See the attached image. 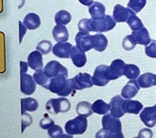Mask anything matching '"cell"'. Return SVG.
<instances>
[{
  "mask_svg": "<svg viewBox=\"0 0 156 138\" xmlns=\"http://www.w3.org/2000/svg\"><path fill=\"white\" fill-rule=\"evenodd\" d=\"M116 23L113 17L111 18L109 15H106L102 19H83L78 22V29L84 32L103 33L113 29L116 27Z\"/></svg>",
  "mask_w": 156,
  "mask_h": 138,
  "instance_id": "1",
  "label": "cell"
},
{
  "mask_svg": "<svg viewBox=\"0 0 156 138\" xmlns=\"http://www.w3.org/2000/svg\"><path fill=\"white\" fill-rule=\"evenodd\" d=\"M46 89L51 92L52 93L58 94L60 97H66L69 95L73 96L76 92L72 87L69 79H67V77H62V76L51 78Z\"/></svg>",
  "mask_w": 156,
  "mask_h": 138,
  "instance_id": "2",
  "label": "cell"
},
{
  "mask_svg": "<svg viewBox=\"0 0 156 138\" xmlns=\"http://www.w3.org/2000/svg\"><path fill=\"white\" fill-rule=\"evenodd\" d=\"M65 132L71 135L83 134L87 129V117L78 115L74 119L69 120L64 126Z\"/></svg>",
  "mask_w": 156,
  "mask_h": 138,
  "instance_id": "3",
  "label": "cell"
},
{
  "mask_svg": "<svg viewBox=\"0 0 156 138\" xmlns=\"http://www.w3.org/2000/svg\"><path fill=\"white\" fill-rule=\"evenodd\" d=\"M48 113L51 114H58L60 113H67L71 109V103L65 97L52 98L46 103L45 106Z\"/></svg>",
  "mask_w": 156,
  "mask_h": 138,
  "instance_id": "4",
  "label": "cell"
},
{
  "mask_svg": "<svg viewBox=\"0 0 156 138\" xmlns=\"http://www.w3.org/2000/svg\"><path fill=\"white\" fill-rule=\"evenodd\" d=\"M102 125H103V129L114 133L117 136V138L124 137L121 131L122 125H121V122L119 121V118H116L111 114L107 113L102 118Z\"/></svg>",
  "mask_w": 156,
  "mask_h": 138,
  "instance_id": "5",
  "label": "cell"
},
{
  "mask_svg": "<svg viewBox=\"0 0 156 138\" xmlns=\"http://www.w3.org/2000/svg\"><path fill=\"white\" fill-rule=\"evenodd\" d=\"M92 80H93L94 85H97L99 87L108 85V83L111 81L109 66L108 65L98 66L92 76Z\"/></svg>",
  "mask_w": 156,
  "mask_h": 138,
  "instance_id": "6",
  "label": "cell"
},
{
  "mask_svg": "<svg viewBox=\"0 0 156 138\" xmlns=\"http://www.w3.org/2000/svg\"><path fill=\"white\" fill-rule=\"evenodd\" d=\"M43 72L50 79L60 77V76L68 77L67 69L57 60L49 61L43 68Z\"/></svg>",
  "mask_w": 156,
  "mask_h": 138,
  "instance_id": "7",
  "label": "cell"
},
{
  "mask_svg": "<svg viewBox=\"0 0 156 138\" xmlns=\"http://www.w3.org/2000/svg\"><path fill=\"white\" fill-rule=\"evenodd\" d=\"M69 82L75 91H82L84 89L91 88L94 85L92 76L86 72L78 73L72 79H69Z\"/></svg>",
  "mask_w": 156,
  "mask_h": 138,
  "instance_id": "8",
  "label": "cell"
},
{
  "mask_svg": "<svg viewBox=\"0 0 156 138\" xmlns=\"http://www.w3.org/2000/svg\"><path fill=\"white\" fill-rule=\"evenodd\" d=\"M36 82L33 76L28 73H20V91L25 95H31L36 91Z\"/></svg>",
  "mask_w": 156,
  "mask_h": 138,
  "instance_id": "9",
  "label": "cell"
},
{
  "mask_svg": "<svg viewBox=\"0 0 156 138\" xmlns=\"http://www.w3.org/2000/svg\"><path fill=\"white\" fill-rule=\"evenodd\" d=\"M75 43L76 47L84 52L89 51L93 49L91 44V35L89 34V32H78L75 35Z\"/></svg>",
  "mask_w": 156,
  "mask_h": 138,
  "instance_id": "10",
  "label": "cell"
},
{
  "mask_svg": "<svg viewBox=\"0 0 156 138\" xmlns=\"http://www.w3.org/2000/svg\"><path fill=\"white\" fill-rule=\"evenodd\" d=\"M141 122L148 127L151 128L156 124V105L145 107L140 113Z\"/></svg>",
  "mask_w": 156,
  "mask_h": 138,
  "instance_id": "11",
  "label": "cell"
},
{
  "mask_svg": "<svg viewBox=\"0 0 156 138\" xmlns=\"http://www.w3.org/2000/svg\"><path fill=\"white\" fill-rule=\"evenodd\" d=\"M135 12L129 8H125L119 4L116 5L113 10V19L117 23L127 22L130 15L134 14Z\"/></svg>",
  "mask_w": 156,
  "mask_h": 138,
  "instance_id": "12",
  "label": "cell"
},
{
  "mask_svg": "<svg viewBox=\"0 0 156 138\" xmlns=\"http://www.w3.org/2000/svg\"><path fill=\"white\" fill-rule=\"evenodd\" d=\"M73 45L67 41L63 42H57L52 47V53L54 56L61 58V59H70V53Z\"/></svg>",
  "mask_w": 156,
  "mask_h": 138,
  "instance_id": "13",
  "label": "cell"
},
{
  "mask_svg": "<svg viewBox=\"0 0 156 138\" xmlns=\"http://www.w3.org/2000/svg\"><path fill=\"white\" fill-rule=\"evenodd\" d=\"M42 53L39 50H34L30 52L28 56L27 62L29 64V67L32 69L33 71L41 70L43 68V58Z\"/></svg>",
  "mask_w": 156,
  "mask_h": 138,
  "instance_id": "14",
  "label": "cell"
},
{
  "mask_svg": "<svg viewBox=\"0 0 156 138\" xmlns=\"http://www.w3.org/2000/svg\"><path fill=\"white\" fill-rule=\"evenodd\" d=\"M123 102L124 100L121 95H116L111 99L109 104H110V114L112 116L116 118H120L125 114L122 108Z\"/></svg>",
  "mask_w": 156,
  "mask_h": 138,
  "instance_id": "15",
  "label": "cell"
},
{
  "mask_svg": "<svg viewBox=\"0 0 156 138\" xmlns=\"http://www.w3.org/2000/svg\"><path fill=\"white\" fill-rule=\"evenodd\" d=\"M70 59H72L73 65L77 68H82L86 65L87 63V55L85 54L84 51L80 50L76 46L72 48L71 53H70Z\"/></svg>",
  "mask_w": 156,
  "mask_h": 138,
  "instance_id": "16",
  "label": "cell"
},
{
  "mask_svg": "<svg viewBox=\"0 0 156 138\" xmlns=\"http://www.w3.org/2000/svg\"><path fill=\"white\" fill-rule=\"evenodd\" d=\"M140 85L138 82L135 80H130L127 82V84L123 87L121 91V96L124 99H132L137 95V93L140 91Z\"/></svg>",
  "mask_w": 156,
  "mask_h": 138,
  "instance_id": "17",
  "label": "cell"
},
{
  "mask_svg": "<svg viewBox=\"0 0 156 138\" xmlns=\"http://www.w3.org/2000/svg\"><path fill=\"white\" fill-rule=\"evenodd\" d=\"M124 67H125V62L120 59H117L111 62V65L109 66L111 81L117 80L121 76H123Z\"/></svg>",
  "mask_w": 156,
  "mask_h": 138,
  "instance_id": "18",
  "label": "cell"
},
{
  "mask_svg": "<svg viewBox=\"0 0 156 138\" xmlns=\"http://www.w3.org/2000/svg\"><path fill=\"white\" fill-rule=\"evenodd\" d=\"M91 44L94 49H96L97 51L102 52L107 49L108 41L107 37L104 34L98 33V34L91 35Z\"/></svg>",
  "mask_w": 156,
  "mask_h": 138,
  "instance_id": "19",
  "label": "cell"
},
{
  "mask_svg": "<svg viewBox=\"0 0 156 138\" xmlns=\"http://www.w3.org/2000/svg\"><path fill=\"white\" fill-rule=\"evenodd\" d=\"M122 108L125 113H132V114H139L143 108V105L139 101H134L130 99H126L123 102Z\"/></svg>",
  "mask_w": 156,
  "mask_h": 138,
  "instance_id": "20",
  "label": "cell"
},
{
  "mask_svg": "<svg viewBox=\"0 0 156 138\" xmlns=\"http://www.w3.org/2000/svg\"><path fill=\"white\" fill-rule=\"evenodd\" d=\"M23 24L26 26V28L30 30H34L37 29L40 26H41V18L39 15H37L36 13L30 12L28 13L23 19Z\"/></svg>",
  "mask_w": 156,
  "mask_h": 138,
  "instance_id": "21",
  "label": "cell"
},
{
  "mask_svg": "<svg viewBox=\"0 0 156 138\" xmlns=\"http://www.w3.org/2000/svg\"><path fill=\"white\" fill-rule=\"evenodd\" d=\"M93 19H102L106 17V8L100 2H94L88 9Z\"/></svg>",
  "mask_w": 156,
  "mask_h": 138,
  "instance_id": "22",
  "label": "cell"
},
{
  "mask_svg": "<svg viewBox=\"0 0 156 138\" xmlns=\"http://www.w3.org/2000/svg\"><path fill=\"white\" fill-rule=\"evenodd\" d=\"M52 37L57 42H63L69 39V32L64 25H57L52 29Z\"/></svg>",
  "mask_w": 156,
  "mask_h": 138,
  "instance_id": "23",
  "label": "cell"
},
{
  "mask_svg": "<svg viewBox=\"0 0 156 138\" xmlns=\"http://www.w3.org/2000/svg\"><path fill=\"white\" fill-rule=\"evenodd\" d=\"M137 82L140 88H150L156 86V75L151 72H146L139 76Z\"/></svg>",
  "mask_w": 156,
  "mask_h": 138,
  "instance_id": "24",
  "label": "cell"
},
{
  "mask_svg": "<svg viewBox=\"0 0 156 138\" xmlns=\"http://www.w3.org/2000/svg\"><path fill=\"white\" fill-rule=\"evenodd\" d=\"M132 35L134 36V38L136 39L137 44L147 46L151 41V39L150 37L148 29L144 27H142L141 29H140L136 31H132Z\"/></svg>",
  "mask_w": 156,
  "mask_h": 138,
  "instance_id": "25",
  "label": "cell"
},
{
  "mask_svg": "<svg viewBox=\"0 0 156 138\" xmlns=\"http://www.w3.org/2000/svg\"><path fill=\"white\" fill-rule=\"evenodd\" d=\"M39 108V103L36 99L31 97L21 99V114L26 112H35Z\"/></svg>",
  "mask_w": 156,
  "mask_h": 138,
  "instance_id": "26",
  "label": "cell"
},
{
  "mask_svg": "<svg viewBox=\"0 0 156 138\" xmlns=\"http://www.w3.org/2000/svg\"><path fill=\"white\" fill-rule=\"evenodd\" d=\"M76 113L78 115L89 117L93 114V109L92 104L87 101H82L76 105Z\"/></svg>",
  "mask_w": 156,
  "mask_h": 138,
  "instance_id": "27",
  "label": "cell"
},
{
  "mask_svg": "<svg viewBox=\"0 0 156 138\" xmlns=\"http://www.w3.org/2000/svg\"><path fill=\"white\" fill-rule=\"evenodd\" d=\"M123 75L129 80H136L140 76V68L135 64H125Z\"/></svg>",
  "mask_w": 156,
  "mask_h": 138,
  "instance_id": "28",
  "label": "cell"
},
{
  "mask_svg": "<svg viewBox=\"0 0 156 138\" xmlns=\"http://www.w3.org/2000/svg\"><path fill=\"white\" fill-rule=\"evenodd\" d=\"M92 109L94 113L100 115H105L110 111V104L107 103L103 100H97L92 104Z\"/></svg>",
  "mask_w": 156,
  "mask_h": 138,
  "instance_id": "29",
  "label": "cell"
},
{
  "mask_svg": "<svg viewBox=\"0 0 156 138\" xmlns=\"http://www.w3.org/2000/svg\"><path fill=\"white\" fill-rule=\"evenodd\" d=\"M33 79L36 82V83L38 85H41V87L45 88L47 87L49 82H50V78L44 73L43 72V69H41V70H37L35 71L34 74H33Z\"/></svg>",
  "mask_w": 156,
  "mask_h": 138,
  "instance_id": "30",
  "label": "cell"
},
{
  "mask_svg": "<svg viewBox=\"0 0 156 138\" xmlns=\"http://www.w3.org/2000/svg\"><path fill=\"white\" fill-rule=\"evenodd\" d=\"M72 16L66 10H60L56 13L54 17V21L57 25H67L71 22Z\"/></svg>",
  "mask_w": 156,
  "mask_h": 138,
  "instance_id": "31",
  "label": "cell"
},
{
  "mask_svg": "<svg viewBox=\"0 0 156 138\" xmlns=\"http://www.w3.org/2000/svg\"><path fill=\"white\" fill-rule=\"evenodd\" d=\"M127 23H128V25L129 26V28L131 29L132 31H136V30L141 29L142 27H144L141 20L136 16V13L130 15V17L129 18Z\"/></svg>",
  "mask_w": 156,
  "mask_h": 138,
  "instance_id": "32",
  "label": "cell"
},
{
  "mask_svg": "<svg viewBox=\"0 0 156 138\" xmlns=\"http://www.w3.org/2000/svg\"><path fill=\"white\" fill-rule=\"evenodd\" d=\"M146 5V0H129L128 8L135 13H139Z\"/></svg>",
  "mask_w": 156,
  "mask_h": 138,
  "instance_id": "33",
  "label": "cell"
},
{
  "mask_svg": "<svg viewBox=\"0 0 156 138\" xmlns=\"http://www.w3.org/2000/svg\"><path fill=\"white\" fill-rule=\"evenodd\" d=\"M136 45H137V41L132 34L126 36L122 40V47L125 50H128V51L132 50L133 49H135Z\"/></svg>",
  "mask_w": 156,
  "mask_h": 138,
  "instance_id": "34",
  "label": "cell"
},
{
  "mask_svg": "<svg viewBox=\"0 0 156 138\" xmlns=\"http://www.w3.org/2000/svg\"><path fill=\"white\" fill-rule=\"evenodd\" d=\"M36 49L41 51L43 55H46L52 50V44L49 40H41L38 43Z\"/></svg>",
  "mask_w": 156,
  "mask_h": 138,
  "instance_id": "35",
  "label": "cell"
},
{
  "mask_svg": "<svg viewBox=\"0 0 156 138\" xmlns=\"http://www.w3.org/2000/svg\"><path fill=\"white\" fill-rule=\"evenodd\" d=\"M48 134L51 138L61 137L63 134V131H62V127L60 125L54 124V125H52L51 127H50L48 129Z\"/></svg>",
  "mask_w": 156,
  "mask_h": 138,
  "instance_id": "36",
  "label": "cell"
},
{
  "mask_svg": "<svg viewBox=\"0 0 156 138\" xmlns=\"http://www.w3.org/2000/svg\"><path fill=\"white\" fill-rule=\"evenodd\" d=\"M145 54L150 58H156V40L151 39V41L145 46Z\"/></svg>",
  "mask_w": 156,
  "mask_h": 138,
  "instance_id": "37",
  "label": "cell"
},
{
  "mask_svg": "<svg viewBox=\"0 0 156 138\" xmlns=\"http://www.w3.org/2000/svg\"><path fill=\"white\" fill-rule=\"evenodd\" d=\"M32 122H33L32 117L27 112L25 113H22L21 114V133H23L27 127L31 125Z\"/></svg>",
  "mask_w": 156,
  "mask_h": 138,
  "instance_id": "38",
  "label": "cell"
},
{
  "mask_svg": "<svg viewBox=\"0 0 156 138\" xmlns=\"http://www.w3.org/2000/svg\"><path fill=\"white\" fill-rule=\"evenodd\" d=\"M54 124H55L54 121L51 118H50L48 114H44V117L40 121V127L44 130H48L50 127H51Z\"/></svg>",
  "mask_w": 156,
  "mask_h": 138,
  "instance_id": "39",
  "label": "cell"
},
{
  "mask_svg": "<svg viewBox=\"0 0 156 138\" xmlns=\"http://www.w3.org/2000/svg\"><path fill=\"white\" fill-rule=\"evenodd\" d=\"M153 136V133H152V131L151 129H148V128H144V129H141L140 132H139V134H138V137L139 138H146V137H152Z\"/></svg>",
  "mask_w": 156,
  "mask_h": 138,
  "instance_id": "40",
  "label": "cell"
},
{
  "mask_svg": "<svg viewBox=\"0 0 156 138\" xmlns=\"http://www.w3.org/2000/svg\"><path fill=\"white\" fill-rule=\"evenodd\" d=\"M19 27H20V43H21L23 38H24V36H25L26 33H27V29H28L26 28V26L23 24L22 21H20V22H19Z\"/></svg>",
  "mask_w": 156,
  "mask_h": 138,
  "instance_id": "41",
  "label": "cell"
},
{
  "mask_svg": "<svg viewBox=\"0 0 156 138\" xmlns=\"http://www.w3.org/2000/svg\"><path fill=\"white\" fill-rule=\"evenodd\" d=\"M20 73H27V71L29 69V64L28 62L25 61H20Z\"/></svg>",
  "mask_w": 156,
  "mask_h": 138,
  "instance_id": "42",
  "label": "cell"
},
{
  "mask_svg": "<svg viewBox=\"0 0 156 138\" xmlns=\"http://www.w3.org/2000/svg\"><path fill=\"white\" fill-rule=\"evenodd\" d=\"M79 2H80L82 5L87 6V7H90V6L94 3L93 0H79Z\"/></svg>",
  "mask_w": 156,
  "mask_h": 138,
  "instance_id": "43",
  "label": "cell"
},
{
  "mask_svg": "<svg viewBox=\"0 0 156 138\" xmlns=\"http://www.w3.org/2000/svg\"><path fill=\"white\" fill-rule=\"evenodd\" d=\"M24 2L25 0H20V6H19V8H21L23 6H24Z\"/></svg>",
  "mask_w": 156,
  "mask_h": 138,
  "instance_id": "44",
  "label": "cell"
}]
</instances>
